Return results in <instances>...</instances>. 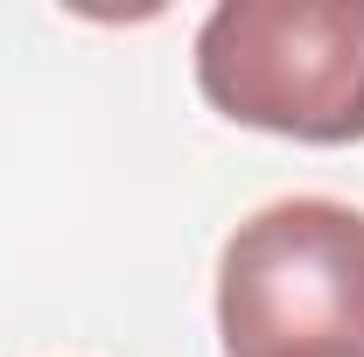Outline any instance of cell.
I'll return each mask as SVG.
<instances>
[{
    "label": "cell",
    "mask_w": 364,
    "mask_h": 357,
    "mask_svg": "<svg viewBox=\"0 0 364 357\" xmlns=\"http://www.w3.org/2000/svg\"><path fill=\"white\" fill-rule=\"evenodd\" d=\"M225 357H364V211L336 196L259 203L218 252Z\"/></svg>",
    "instance_id": "1"
},
{
    "label": "cell",
    "mask_w": 364,
    "mask_h": 357,
    "mask_svg": "<svg viewBox=\"0 0 364 357\" xmlns=\"http://www.w3.org/2000/svg\"><path fill=\"white\" fill-rule=\"evenodd\" d=\"M196 91L301 147L364 140V0H225L196 28Z\"/></svg>",
    "instance_id": "2"
}]
</instances>
